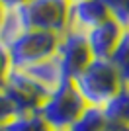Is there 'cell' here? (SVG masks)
<instances>
[{
  "label": "cell",
  "mask_w": 129,
  "mask_h": 131,
  "mask_svg": "<svg viewBox=\"0 0 129 131\" xmlns=\"http://www.w3.org/2000/svg\"><path fill=\"white\" fill-rule=\"evenodd\" d=\"M102 110L110 123H119V125L129 127V86L127 84H121V88L107 100V104Z\"/></svg>",
  "instance_id": "11"
},
{
  "label": "cell",
  "mask_w": 129,
  "mask_h": 131,
  "mask_svg": "<svg viewBox=\"0 0 129 131\" xmlns=\"http://www.w3.org/2000/svg\"><path fill=\"white\" fill-rule=\"evenodd\" d=\"M110 65L115 69L121 84L129 86V33L125 31V35L121 37V41L117 43V47L113 49V53L110 55Z\"/></svg>",
  "instance_id": "14"
},
{
  "label": "cell",
  "mask_w": 129,
  "mask_h": 131,
  "mask_svg": "<svg viewBox=\"0 0 129 131\" xmlns=\"http://www.w3.org/2000/svg\"><path fill=\"white\" fill-rule=\"evenodd\" d=\"M2 127H4V131H51L37 112L14 114Z\"/></svg>",
  "instance_id": "12"
},
{
  "label": "cell",
  "mask_w": 129,
  "mask_h": 131,
  "mask_svg": "<svg viewBox=\"0 0 129 131\" xmlns=\"http://www.w3.org/2000/svg\"><path fill=\"white\" fill-rule=\"evenodd\" d=\"M14 114H16V112H14V106L10 104V100H8V96L4 94V90L0 88V125H4Z\"/></svg>",
  "instance_id": "16"
},
{
  "label": "cell",
  "mask_w": 129,
  "mask_h": 131,
  "mask_svg": "<svg viewBox=\"0 0 129 131\" xmlns=\"http://www.w3.org/2000/svg\"><path fill=\"white\" fill-rule=\"evenodd\" d=\"M69 6L67 0H26L20 12L27 29L63 35L69 29Z\"/></svg>",
  "instance_id": "4"
},
{
  "label": "cell",
  "mask_w": 129,
  "mask_h": 131,
  "mask_svg": "<svg viewBox=\"0 0 129 131\" xmlns=\"http://www.w3.org/2000/svg\"><path fill=\"white\" fill-rule=\"evenodd\" d=\"M24 31H27V26L24 22V16L18 8H4L2 20H0V47L8 49Z\"/></svg>",
  "instance_id": "10"
},
{
  "label": "cell",
  "mask_w": 129,
  "mask_h": 131,
  "mask_svg": "<svg viewBox=\"0 0 129 131\" xmlns=\"http://www.w3.org/2000/svg\"><path fill=\"white\" fill-rule=\"evenodd\" d=\"M2 90L8 96L10 104L14 106L16 114L37 112L41 100L45 98V92L33 82V78L24 69H12L10 67Z\"/></svg>",
  "instance_id": "5"
},
{
  "label": "cell",
  "mask_w": 129,
  "mask_h": 131,
  "mask_svg": "<svg viewBox=\"0 0 129 131\" xmlns=\"http://www.w3.org/2000/svg\"><path fill=\"white\" fill-rule=\"evenodd\" d=\"M70 82L82 102L92 108H104L121 88V80L107 59H92Z\"/></svg>",
  "instance_id": "1"
},
{
  "label": "cell",
  "mask_w": 129,
  "mask_h": 131,
  "mask_svg": "<svg viewBox=\"0 0 129 131\" xmlns=\"http://www.w3.org/2000/svg\"><path fill=\"white\" fill-rule=\"evenodd\" d=\"M55 57L59 59V63L63 65L64 72H67L69 78L72 80V77L78 74L92 61V55H90V51H88L84 33L67 29L59 37V45H57Z\"/></svg>",
  "instance_id": "6"
},
{
  "label": "cell",
  "mask_w": 129,
  "mask_h": 131,
  "mask_svg": "<svg viewBox=\"0 0 129 131\" xmlns=\"http://www.w3.org/2000/svg\"><path fill=\"white\" fill-rule=\"evenodd\" d=\"M106 125H107V119L104 115V110L86 106L82 110V114L76 117V121L70 125L69 131H102Z\"/></svg>",
  "instance_id": "13"
},
{
  "label": "cell",
  "mask_w": 129,
  "mask_h": 131,
  "mask_svg": "<svg viewBox=\"0 0 129 131\" xmlns=\"http://www.w3.org/2000/svg\"><path fill=\"white\" fill-rule=\"evenodd\" d=\"M10 71V61H8V55H6V49L0 47V88L4 86L6 74Z\"/></svg>",
  "instance_id": "17"
},
{
  "label": "cell",
  "mask_w": 129,
  "mask_h": 131,
  "mask_svg": "<svg viewBox=\"0 0 129 131\" xmlns=\"http://www.w3.org/2000/svg\"><path fill=\"white\" fill-rule=\"evenodd\" d=\"M110 18L106 4L102 0H82L69 6V29L70 31L86 33L98 24Z\"/></svg>",
  "instance_id": "8"
},
{
  "label": "cell",
  "mask_w": 129,
  "mask_h": 131,
  "mask_svg": "<svg viewBox=\"0 0 129 131\" xmlns=\"http://www.w3.org/2000/svg\"><path fill=\"white\" fill-rule=\"evenodd\" d=\"M69 4H76V2H82V0H67Z\"/></svg>",
  "instance_id": "20"
},
{
  "label": "cell",
  "mask_w": 129,
  "mask_h": 131,
  "mask_svg": "<svg viewBox=\"0 0 129 131\" xmlns=\"http://www.w3.org/2000/svg\"><path fill=\"white\" fill-rule=\"evenodd\" d=\"M2 14H4V8H2V6H0V20H2Z\"/></svg>",
  "instance_id": "21"
},
{
  "label": "cell",
  "mask_w": 129,
  "mask_h": 131,
  "mask_svg": "<svg viewBox=\"0 0 129 131\" xmlns=\"http://www.w3.org/2000/svg\"><path fill=\"white\" fill-rule=\"evenodd\" d=\"M125 31L127 29L117 20H113L112 16L107 20H104L102 24H98L96 27H92L90 31H86L84 39H86V45H88L92 59H110V55L117 47V43L121 41Z\"/></svg>",
  "instance_id": "7"
},
{
  "label": "cell",
  "mask_w": 129,
  "mask_h": 131,
  "mask_svg": "<svg viewBox=\"0 0 129 131\" xmlns=\"http://www.w3.org/2000/svg\"><path fill=\"white\" fill-rule=\"evenodd\" d=\"M26 2V0H0V6L2 8H18Z\"/></svg>",
  "instance_id": "18"
},
{
  "label": "cell",
  "mask_w": 129,
  "mask_h": 131,
  "mask_svg": "<svg viewBox=\"0 0 129 131\" xmlns=\"http://www.w3.org/2000/svg\"><path fill=\"white\" fill-rule=\"evenodd\" d=\"M127 33H129V29H127Z\"/></svg>",
  "instance_id": "23"
},
{
  "label": "cell",
  "mask_w": 129,
  "mask_h": 131,
  "mask_svg": "<svg viewBox=\"0 0 129 131\" xmlns=\"http://www.w3.org/2000/svg\"><path fill=\"white\" fill-rule=\"evenodd\" d=\"M61 131H64V129H61Z\"/></svg>",
  "instance_id": "24"
},
{
  "label": "cell",
  "mask_w": 129,
  "mask_h": 131,
  "mask_svg": "<svg viewBox=\"0 0 129 131\" xmlns=\"http://www.w3.org/2000/svg\"><path fill=\"white\" fill-rule=\"evenodd\" d=\"M0 131H4V127H2V125H0Z\"/></svg>",
  "instance_id": "22"
},
{
  "label": "cell",
  "mask_w": 129,
  "mask_h": 131,
  "mask_svg": "<svg viewBox=\"0 0 129 131\" xmlns=\"http://www.w3.org/2000/svg\"><path fill=\"white\" fill-rule=\"evenodd\" d=\"M113 20H117L125 29H129V0H102Z\"/></svg>",
  "instance_id": "15"
},
{
  "label": "cell",
  "mask_w": 129,
  "mask_h": 131,
  "mask_svg": "<svg viewBox=\"0 0 129 131\" xmlns=\"http://www.w3.org/2000/svg\"><path fill=\"white\" fill-rule=\"evenodd\" d=\"M24 71H26L27 74L33 78V82L45 92V96H47L49 92H53L55 88H59V86H63V84H67V82H70L69 74L64 72L63 65L59 63V59H57L55 55L49 57V59H45V61H39V63H35V65H31V67H27Z\"/></svg>",
  "instance_id": "9"
},
{
  "label": "cell",
  "mask_w": 129,
  "mask_h": 131,
  "mask_svg": "<svg viewBox=\"0 0 129 131\" xmlns=\"http://www.w3.org/2000/svg\"><path fill=\"white\" fill-rule=\"evenodd\" d=\"M57 33L41 31V29H27L6 49L12 69H27L39 61L53 57L59 45Z\"/></svg>",
  "instance_id": "3"
},
{
  "label": "cell",
  "mask_w": 129,
  "mask_h": 131,
  "mask_svg": "<svg viewBox=\"0 0 129 131\" xmlns=\"http://www.w3.org/2000/svg\"><path fill=\"white\" fill-rule=\"evenodd\" d=\"M84 108L86 104L74 90L72 82H67L63 86L55 88L53 92H49L41 100L37 114L41 115V119L47 123L51 131H69Z\"/></svg>",
  "instance_id": "2"
},
{
  "label": "cell",
  "mask_w": 129,
  "mask_h": 131,
  "mask_svg": "<svg viewBox=\"0 0 129 131\" xmlns=\"http://www.w3.org/2000/svg\"><path fill=\"white\" fill-rule=\"evenodd\" d=\"M102 131H129V127L127 125H119V123H110V121H107V125L104 127Z\"/></svg>",
  "instance_id": "19"
}]
</instances>
